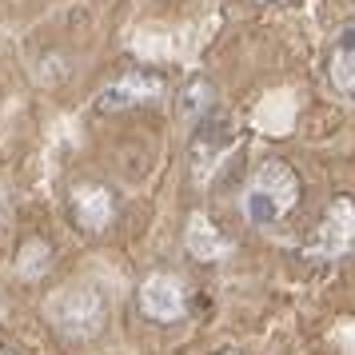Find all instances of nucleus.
<instances>
[{"label": "nucleus", "instance_id": "f257e3e1", "mask_svg": "<svg viewBox=\"0 0 355 355\" xmlns=\"http://www.w3.org/2000/svg\"><path fill=\"white\" fill-rule=\"evenodd\" d=\"M300 200V180L284 160H263L259 172L252 176L248 192H243V216L252 224L268 227L275 220H284Z\"/></svg>", "mask_w": 355, "mask_h": 355}, {"label": "nucleus", "instance_id": "f03ea898", "mask_svg": "<svg viewBox=\"0 0 355 355\" xmlns=\"http://www.w3.org/2000/svg\"><path fill=\"white\" fill-rule=\"evenodd\" d=\"M49 320L68 339H96L108 323V304L96 288H64L49 300Z\"/></svg>", "mask_w": 355, "mask_h": 355}, {"label": "nucleus", "instance_id": "7ed1b4c3", "mask_svg": "<svg viewBox=\"0 0 355 355\" xmlns=\"http://www.w3.org/2000/svg\"><path fill=\"white\" fill-rule=\"evenodd\" d=\"M136 300H140V311L152 323H176L188 315V284L168 272L148 275L140 291H136Z\"/></svg>", "mask_w": 355, "mask_h": 355}, {"label": "nucleus", "instance_id": "20e7f679", "mask_svg": "<svg viewBox=\"0 0 355 355\" xmlns=\"http://www.w3.org/2000/svg\"><path fill=\"white\" fill-rule=\"evenodd\" d=\"M232 144H236V120H232L227 112L208 116V120L200 124V132L192 136V164H196V172H200V176H208L211 168L232 152Z\"/></svg>", "mask_w": 355, "mask_h": 355}, {"label": "nucleus", "instance_id": "39448f33", "mask_svg": "<svg viewBox=\"0 0 355 355\" xmlns=\"http://www.w3.org/2000/svg\"><path fill=\"white\" fill-rule=\"evenodd\" d=\"M355 240V204L352 200H336L327 216H323V224L315 227V243H311V256H343Z\"/></svg>", "mask_w": 355, "mask_h": 355}, {"label": "nucleus", "instance_id": "423d86ee", "mask_svg": "<svg viewBox=\"0 0 355 355\" xmlns=\"http://www.w3.org/2000/svg\"><path fill=\"white\" fill-rule=\"evenodd\" d=\"M72 211L84 232H108L116 220V200L104 184H76L72 192Z\"/></svg>", "mask_w": 355, "mask_h": 355}, {"label": "nucleus", "instance_id": "0eeeda50", "mask_svg": "<svg viewBox=\"0 0 355 355\" xmlns=\"http://www.w3.org/2000/svg\"><path fill=\"white\" fill-rule=\"evenodd\" d=\"M160 92H164V84L156 80V76H148V72H132V76H124L120 84H108V88L100 92L96 108L100 112H120V108H136V104L160 96Z\"/></svg>", "mask_w": 355, "mask_h": 355}, {"label": "nucleus", "instance_id": "6e6552de", "mask_svg": "<svg viewBox=\"0 0 355 355\" xmlns=\"http://www.w3.org/2000/svg\"><path fill=\"white\" fill-rule=\"evenodd\" d=\"M188 252H192L196 259H220L227 252L224 236L211 227V220L204 216V211L192 216V227H188Z\"/></svg>", "mask_w": 355, "mask_h": 355}, {"label": "nucleus", "instance_id": "1a4fd4ad", "mask_svg": "<svg viewBox=\"0 0 355 355\" xmlns=\"http://www.w3.org/2000/svg\"><path fill=\"white\" fill-rule=\"evenodd\" d=\"M331 80H336L339 92H352L355 88V24L336 44V56H331Z\"/></svg>", "mask_w": 355, "mask_h": 355}, {"label": "nucleus", "instance_id": "9d476101", "mask_svg": "<svg viewBox=\"0 0 355 355\" xmlns=\"http://www.w3.org/2000/svg\"><path fill=\"white\" fill-rule=\"evenodd\" d=\"M52 268V248L44 240H28L20 248V259H17V272L24 279H40V275Z\"/></svg>", "mask_w": 355, "mask_h": 355}, {"label": "nucleus", "instance_id": "9b49d317", "mask_svg": "<svg viewBox=\"0 0 355 355\" xmlns=\"http://www.w3.org/2000/svg\"><path fill=\"white\" fill-rule=\"evenodd\" d=\"M211 100H216V92H211V84L204 80V76H196L188 88H184V96H180V120H196V116L208 108Z\"/></svg>", "mask_w": 355, "mask_h": 355}, {"label": "nucleus", "instance_id": "f8f14e48", "mask_svg": "<svg viewBox=\"0 0 355 355\" xmlns=\"http://www.w3.org/2000/svg\"><path fill=\"white\" fill-rule=\"evenodd\" d=\"M4 220H8V200H4V192H0V227H4Z\"/></svg>", "mask_w": 355, "mask_h": 355}, {"label": "nucleus", "instance_id": "ddd939ff", "mask_svg": "<svg viewBox=\"0 0 355 355\" xmlns=\"http://www.w3.org/2000/svg\"><path fill=\"white\" fill-rule=\"evenodd\" d=\"M211 355H243V352H236V347H224V352H211Z\"/></svg>", "mask_w": 355, "mask_h": 355}, {"label": "nucleus", "instance_id": "4468645a", "mask_svg": "<svg viewBox=\"0 0 355 355\" xmlns=\"http://www.w3.org/2000/svg\"><path fill=\"white\" fill-rule=\"evenodd\" d=\"M0 355H12V352H4V347H0Z\"/></svg>", "mask_w": 355, "mask_h": 355}]
</instances>
